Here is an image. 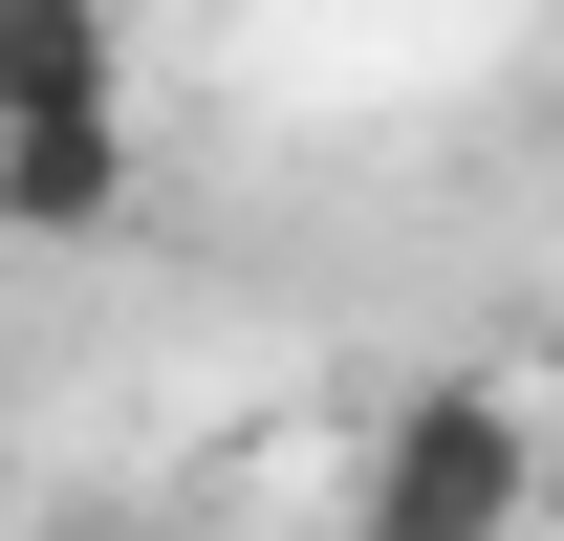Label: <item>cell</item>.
Masks as SVG:
<instances>
[{
  "label": "cell",
  "instance_id": "obj_1",
  "mask_svg": "<svg viewBox=\"0 0 564 541\" xmlns=\"http://www.w3.org/2000/svg\"><path fill=\"white\" fill-rule=\"evenodd\" d=\"M369 541H543V411L499 368H434V390L369 411V476H348Z\"/></svg>",
  "mask_w": 564,
  "mask_h": 541
},
{
  "label": "cell",
  "instance_id": "obj_4",
  "mask_svg": "<svg viewBox=\"0 0 564 541\" xmlns=\"http://www.w3.org/2000/svg\"><path fill=\"white\" fill-rule=\"evenodd\" d=\"M543 541H564V411H543Z\"/></svg>",
  "mask_w": 564,
  "mask_h": 541
},
{
  "label": "cell",
  "instance_id": "obj_5",
  "mask_svg": "<svg viewBox=\"0 0 564 541\" xmlns=\"http://www.w3.org/2000/svg\"><path fill=\"white\" fill-rule=\"evenodd\" d=\"M348 541H369V520H348Z\"/></svg>",
  "mask_w": 564,
  "mask_h": 541
},
{
  "label": "cell",
  "instance_id": "obj_2",
  "mask_svg": "<svg viewBox=\"0 0 564 541\" xmlns=\"http://www.w3.org/2000/svg\"><path fill=\"white\" fill-rule=\"evenodd\" d=\"M131 109V22L109 0H0V131H87Z\"/></svg>",
  "mask_w": 564,
  "mask_h": 541
},
{
  "label": "cell",
  "instance_id": "obj_3",
  "mask_svg": "<svg viewBox=\"0 0 564 541\" xmlns=\"http://www.w3.org/2000/svg\"><path fill=\"white\" fill-rule=\"evenodd\" d=\"M0 217H22V239H109V217H131V109H87V131H0Z\"/></svg>",
  "mask_w": 564,
  "mask_h": 541
}]
</instances>
